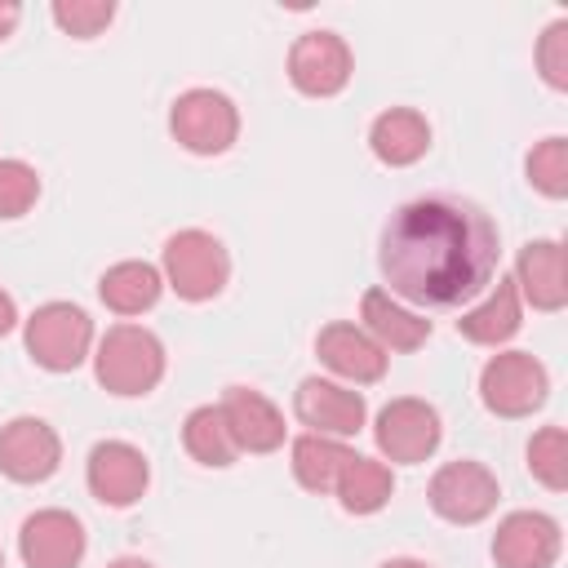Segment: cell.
Listing matches in <instances>:
<instances>
[{
    "instance_id": "cell-1",
    "label": "cell",
    "mask_w": 568,
    "mask_h": 568,
    "mask_svg": "<svg viewBox=\"0 0 568 568\" xmlns=\"http://www.w3.org/2000/svg\"><path fill=\"white\" fill-rule=\"evenodd\" d=\"M497 226L484 209L448 195L408 200L382 231V275L390 293L417 306H457L493 284Z\"/></svg>"
},
{
    "instance_id": "cell-2",
    "label": "cell",
    "mask_w": 568,
    "mask_h": 568,
    "mask_svg": "<svg viewBox=\"0 0 568 568\" xmlns=\"http://www.w3.org/2000/svg\"><path fill=\"white\" fill-rule=\"evenodd\" d=\"M93 373H98V386H106L111 395H146L164 377V346L151 328L115 324L98 342Z\"/></svg>"
},
{
    "instance_id": "cell-3",
    "label": "cell",
    "mask_w": 568,
    "mask_h": 568,
    "mask_svg": "<svg viewBox=\"0 0 568 568\" xmlns=\"http://www.w3.org/2000/svg\"><path fill=\"white\" fill-rule=\"evenodd\" d=\"M231 280V257L217 235L209 231H178L164 244V284L182 302H209L226 288Z\"/></svg>"
},
{
    "instance_id": "cell-4",
    "label": "cell",
    "mask_w": 568,
    "mask_h": 568,
    "mask_svg": "<svg viewBox=\"0 0 568 568\" xmlns=\"http://www.w3.org/2000/svg\"><path fill=\"white\" fill-rule=\"evenodd\" d=\"M93 346V320L71 302H44L27 320V355L49 373H71Z\"/></svg>"
},
{
    "instance_id": "cell-5",
    "label": "cell",
    "mask_w": 568,
    "mask_h": 568,
    "mask_svg": "<svg viewBox=\"0 0 568 568\" xmlns=\"http://www.w3.org/2000/svg\"><path fill=\"white\" fill-rule=\"evenodd\" d=\"M546 390H550V373L528 351H501L479 373V399L497 417H528L532 408L546 404Z\"/></svg>"
},
{
    "instance_id": "cell-6",
    "label": "cell",
    "mask_w": 568,
    "mask_h": 568,
    "mask_svg": "<svg viewBox=\"0 0 568 568\" xmlns=\"http://www.w3.org/2000/svg\"><path fill=\"white\" fill-rule=\"evenodd\" d=\"M169 129L191 155H222L240 138V111L217 89H186L169 111Z\"/></svg>"
},
{
    "instance_id": "cell-7",
    "label": "cell",
    "mask_w": 568,
    "mask_h": 568,
    "mask_svg": "<svg viewBox=\"0 0 568 568\" xmlns=\"http://www.w3.org/2000/svg\"><path fill=\"white\" fill-rule=\"evenodd\" d=\"M426 497H430V510L439 519H448V524H479V519H488L497 510L501 488H497V475L488 466H479V462H448V466L435 470Z\"/></svg>"
},
{
    "instance_id": "cell-8",
    "label": "cell",
    "mask_w": 568,
    "mask_h": 568,
    "mask_svg": "<svg viewBox=\"0 0 568 568\" xmlns=\"http://www.w3.org/2000/svg\"><path fill=\"white\" fill-rule=\"evenodd\" d=\"M373 439H377V448H382L386 462L413 466V462H426V457L439 448L444 426H439V413H435L426 399L404 395V399H390V404L377 413Z\"/></svg>"
},
{
    "instance_id": "cell-9",
    "label": "cell",
    "mask_w": 568,
    "mask_h": 568,
    "mask_svg": "<svg viewBox=\"0 0 568 568\" xmlns=\"http://www.w3.org/2000/svg\"><path fill=\"white\" fill-rule=\"evenodd\" d=\"M288 80L306 98H333L351 80V49L337 31H306L288 49Z\"/></svg>"
},
{
    "instance_id": "cell-10",
    "label": "cell",
    "mask_w": 568,
    "mask_h": 568,
    "mask_svg": "<svg viewBox=\"0 0 568 568\" xmlns=\"http://www.w3.org/2000/svg\"><path fill=\"white\" fill-rule=\"evenodd\" d=\"M62 462V439L40 417H13L0 426V470L13 484H44Z\"/></svg>"
},
{
    "instance_id": "cell-11",
    "label": "cell",
    "mask_w": 568,
    "mask_h": 568,
    "mask_svg": "<svg viewBox=\"0 0 568 568\" xmlns=\"http://www.w3.org/2000/svg\"><path fill=\"white\" fill-rule=\"evenodd\" d=\"M84 479H89V493L102 501V506H133L146 484H151V466L142 457V448L124 444V439H102L93 453H89V466H84Z\"/></svg>"
},
{
    "instance_id": "cell-12",
    "label": "cell",
    "mask_w": 568,
    "mask_h": 568,
    "mask_svg": "<svg viewBox=\"0 0 568 568\" xmlns=\"http://www.w3.org/2000/svg\"><path fill=\"white\" fill-rule=\"evenodd\" d=\"M18 550L27 568H80L84 559V524L71 510H36L22 519Z\"/></svg>"
},
{
    "instance_id": "cell-13",
    "label": "cell",
    "mask_w": 568,
    "mask_h": 568,
    "mask_svg": "<svg viewBox=\"0 0 568 568\" xmlns=\"http://www.w3.org/2000/svg\"><path fill=\"white\" fill-rule=\"evenodd\" d=\"M497 568H550L559 559V524L541 510H510L493 532Z\"/></svg>"
},
{
    "instance_id": "cell-14",
    "label": "cell",
    "mask_w": 568,
    "mask_h": 568,
    "mask_svg": "<svg viewBox=\"0 0 568 568\" xmlns=\"http://www.w3.org/2000/svg\"><path fill=\"white\" fill-rule=\"evenodd\" d=\"M293 408L311 426V435H328V439L355 435L364 426V417H368V404H364L359 390L324 382V377H306L297 386V395H293Z\"/></svg>"
},
{
    "instance_id": "cell-15",
    "label": "cell",
    "mask_w": 568,
    "mask_h": 568,
    "mask_svg": "<svg viewBox=\"0 0 568 568\" xmlns=\"http://www.w3.org/2000/svg\"><path fill=\"white\" fill-rule=\"evenodd\" d=\"M217 408H222V417H226L231 439H235L240 453H275L284 444V417H280V408L262 390L231 386Z\"/></svg>"
},
{
    "instance_id": "cell-16",
    "label": "cell",
    "mask_w": 568,
    "mask_h": 568,
    "mask_svg": "<svg viewBox=\"0 0 568 568\" xmlns=\"http://www.w3.org/2000/svg\"><path fill=\"white\" fill-rule=\"evenodd\" d=\"M315 355H320L337 377H346V382H355V386H368V382H377V377L386 373V351H382L364 328H355V324H346V320L320 328Z\"/></svg>"
},
{
    "instance_id": "cell-17",
    "label": "cell",
    "mask_w": 568,
    "mask_h": 568,
    "mask_svg": "<svg viewBox=\"0 0 568 568\" xmlns=\"http://www.w3.org/2000/svg\"><path fill=\"white\" fill-rule=\"evenodd\" d=\"M515 288L537 311H559L568 302V280H564V244L559 240H532L519 248L515 262Z\"/></svg>"
},
{
    "instance_id": "cell-18",
    "label": "cell",
    "mask_w": 568,
    "mask_h": 568,
    "mask_svg": "<svg viewBox=\"0 0 568 568\" xmlns=\"http://www.w3.org/2000/svg\"><path fill=\"white\" fill-rule=\"evenodd\" d=\"M359 320H364V333L386 351H417L426 346L430 337V320L413 315L404 302H395L386 288H368L359 297Z\"/></svg>"
},
{
    "instance_id": "cell-19",
    "label": "cell",
    "mask_w": 568,
    "mask_h": 568,
    "mask_svg": "<svg viewBox=\"0 0 568 568\" xmlns=\"http://www.w3.org/2000/svg\"><path fill=\"white\" fill-rule=\"evenodd\" d=\"M368 146H373V155H377L382 164L408 169V164H417V160L430 151V124H426V115L413 111V106H390V111H382V115L373 120Z\"/></svg>"
},
{
    "instance_id": "cell-20",
    "label": "cell",
    "mask_w": 568,
    "mask_h": 568,
    "mask_svg": "<svg viewBox=\"0 0 568 568\" xmlns=\"http://www.w3.org/2000/svg\"><path fill=\"white\" fill-rule=\"evenodd\" d=\"M519 320H524V311H519V288H515V280L497 275V288H493L479 306L462 311L457 333H462L466 342H475V346H501V342H510V337L519 333Z\"/></svg>"
},
{
    "instance_id": "cell-21",
    "label": "cell",
    "mask_w": 568,
    "mask_h": 568,
    "mask_svg": "<svg viewBox=\"0 0 568 568\" xmlns=\"http://www.w3.org/2000/svg\"><path fill=\"white\" fill-rule=\"evenodd\" d=\"M160 293H164V275L151 262H133V257L106 266L102 280H98V297L115 315H142V311H151L160 302Z\"/></svg>"
},
{
    "instance_id": "cell-22",
    "label": "cell",
    "mask_w": 568,
    "mask_h": 568,
    "mask_svg": "<svg viewBox=\"0 0 568 568\" xmlns=\"http://www.w3.org/2000/svg\"><path fill=\"white\" fill-rule=\"evenodd\" d=\"M333 493H337L342 510H351V515H377V510L390 501V493H395V475H390L386 462L351 453L346 466H342V475H337V488H333Z\"/></svg>"
},
{
    "instance_id": "cell-23",
    "label": "cell",
    "mask_w": 568,
    "mask_h": 568,
    "mask_svg": "<svg viewBox=\"0 0 568 568\" xmlns=\"http://www.w3.org/2000/svg\"><path fill=\"white\" fill-rule=\"evenodd\" d=\"M182 448H186L200 466H231L235 453H240L217 404H200V408L186 413V422H182Z\"/></svg>"
},
{
    "instance_id": "cell-24",
    "label": "cell",
    "mask_w": 568,
    "mask_h": 568,
    "mask_svg": "<svg viewBox=\"0 0 568 568\" xmlns=\"http://www.w3.org/2000/svg\"><path fill=\"white\" fill-rule=\"evenodd\" d=\"M351 448L328 439V435H302L293 439V475L306 493H333L337 488V475L346 466Z\"/></svg>"
},
{
    "instance_id": "cell-25",
    "label": "cell",
    "mask_w": 568,
    "mask_h": 568,
    "mask_svg": "<svg viewBox=\"0 0 568 568\" xmlns=\"http://www.w3.org/2000/svg\"><path fill=\"white\" fill-rule=\"evenodd\" d=\"M524 169H528V182L546 195V200H564L568 195V138H541L532 151H528V160H524Z\"/></svg>"
},
{
    "instance_id": "cell-26",
    "label": "cell",
    "mask_w": 568,
    "mask_h": 568,
    "mask_svg": "<svg viewBox=\"0 0 568 568\" xmlns=\"http://www.w3.org/2000/svg\"><path fill=\"white\" fill-rule=\"evenodd\" d=\"M528 470L550 493H564V484H568V435H564V426H541L528 439Z\"/></svg>"
},
{
    "instance_id": "cell-27",
    "label": "cell",
    "mask_w": 568,
    "mask_h": 568,
    "mask_svg": "<svg viewBox=\"0 0 568 568\" xmlns=\"http://www.w3.org/2000/svg\"><path fill=\"white\" fill-rule=\"evenodd\" d=\"M115 18L111 0H53V22L75 36V40H93L98 31H106Z\"/></svg>"
},
{
    "instance_id": "cell-28",
    "label": "cell",
    "mask_w": 568,
    "mask_h": 568,
    "mask_svg": "<svg viewBox=\"0 0 568 568\" xmlns=\"http://www.w3.org/2000/svg\"><path fill=\"white\" fill-rule=\"evenodd\" d=\"M40 200V178L27 160H0V217H22Z\"/></svg>"
},
{
    "instance_id": "cell-29",
    "label": "cell",
    "mask_w": 568,
    "mask_h": 568,
    "mask_svg": "<svg viewBox=\"0 0 568 568\" xmlns=\"http://www.w3.org/2000/svg\"><path fill=\"white\" fill-rule=\"evenodd\" d=\"M537 71L550 89H568V18H555L537 40Z\"/></svg>"
},
{
    "instance_id": "cell-30",
    "label": "cell",
    "mask_w": 568,
    "mask_h": 568,
    "mask_svg": "<svg viewBox=\"0 0 568 568\" xmlns=\"http://www.w3.org/2000/svg\"><path fill=\"white\" fill-rule=\"evenodd\" d=\"M18 18H22V9H18L13 0H0V40H9V36H13Z\"/></svg>"
},
{
    "instance_id": "cell-31",
    "label": "cell",
    "mask_w": 568,
    "mask_h": 568,
    "mask_svg": "<svg viewBox=\"0 0 568 568\" xmlns=\"http://www.w3.org/2000/svg\"><path fill=\"white\" fill-rule=\"evenodd\" d=\"M13 324H18V306H13V297L0 288V337L13 333Z\"/></svg>"
},
{
    "instance_id": "cell-32",
    "label": "cell",
    "mask_w": 568,
    "mask_h": 568,
    "mask_svg": "<svg viewBox=\"0 0 568 568\" xmlns=\"http://www.w3.org/2000/svg\"><path fill=\"white\" fill-rule=\"evenodd\" d=\"M106 568H155V564H146V559H133V555H124V559H111Z\"/></svg>"
},
{
    "instance_id": "cell-33",
    "label": "cell",
    "mask_w": 568,
    "mask_h": 568,
    "mask_svg": "<svg viewBox=\"0 0 568 568\" xmlns=\"http://www.w3.org/2000/svg\"><path fill=\"white\" fill-rule=\"evenodd\" d=\"M382 568H426V564L422 559H386Z\"/></svg>"
},
{
    "instance_id": "cell-34",
    "label": "cell",
    "mask_w": 568,
    "mask_h": 568,
    "mask_svg": "<svg viewBox=\"0 0 568 568\" xmlns=\"http://www.w3.org/2000/svg\"><path fill=\"white\" fill-rule=\"evenodd\" d=\"M0 568H4V555H0Z\"/></svg>"
}]
</instances>
